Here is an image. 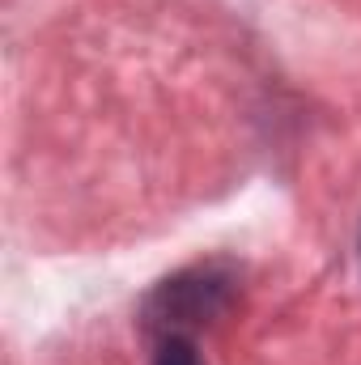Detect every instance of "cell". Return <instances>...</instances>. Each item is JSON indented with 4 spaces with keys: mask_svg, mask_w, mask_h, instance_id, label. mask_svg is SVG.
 Wrapping results in <instances>:
<instances>
[{
    "mask_svg": "<svg viewBox=\"0 0 361 365\" xmlns=\"http://www.w3.org/2000/svg\"><path fill=\"white\" fill-rule=\"evenodd\" d=\"M357 247H361V242H357Z\"/></svg>",
    "mask_w": 361,
    "mask_h": 365,
    "instance_id": "3",
    "label": "cell"
},
{
    "mask_svg": "<svg viewBox=\"0 0 361 365\" xmlns=\"http://www.w3.org/2000/svg\"><path fill=\"white\" fill-rule=\"evenodd\" d=\"M238 293V276L221 264H200L187 272L162 280L149 302H145V327L166 340V336H195L200 327L217 323Z\"/></svg>",
    "mask_w": 361,
    "mask_h": 365,
    "instance_id": "1",
    "label": "cell"
},
{
    "mask_svg": "<svg viewBox=\"0 0 361 365\" xmlns=\"http://www.w3.org/2000/svg\"><path fill=\"white\" fill-rule=\"evenodd\" d=\"M153 365H204V357L191 336H166V340H158Z\"/></svg>",
    "mask_w": 361,
    "mask_h": 365,
    "instance_id": "2",
    "label": "cell"
}]
</instances>
